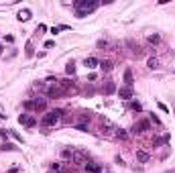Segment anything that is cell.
I'll list each match as a JSON object with an SVG mask.
<instances>
[{
  "mask_svg": "<svg viewBox=\"0 0 175 173\" xmlns=\"http://www.w3.org/2000/svg\"><path fill=\"white\" fill-rule=\"evenodd\" d=\"M61 157L63 159H71L73 157V149H63V151H61Z\"/></svg>",
  "mask_w": 175,
  "mask_h": 173,
  "instance_id": "44dd1931",
  "label": "cell"
},
{
  "mask_svg": "<svg viewBox=\"0 0 175 173\" xmlns=\"http://www.w3.org/2000/svg\"><path fill=\"white\" fill-rule=\"evenodd\" d=\"M24 110H31V112H43L47 108V100L45 98H33V100H24L23 102Z\"/></svg>",
  "mask_w": 175,
  "mask_h": 173,
  "instance_id": "7a4b0ae2",
  "label": "cell"
},
{
  "mask_svg": "<svg viewBox=\"0 0 175 173\" xmlns=\"http://www.w3.org/2000/svg\"><path fill=\"white\" fill-rule=\"evenodd\" d=\"M4 41H6V43H12V41H15V37H12V35H6Z\"/></svg>",
  "mask_w": 175,
  "mask_h": 173,
  "instance_id": "f546056e",
  "label": "cell"
},
{
  "mask_svg": "<svg viewBox=\"0 0 175 173\" xmlns=\"http://www.w3.org/2000/svg\"><path fill=\"white\" fill-rule=\"evenodd\" d=\"M31 16H33V12H31L29 8H23L19 15H16V19H19L20 23H27V20H31Z\"/></svg>",
  "mask_w": 175,
  "mask_h": 173,
  "instance_id": "9c48e42d",
  "label": "cell"
},
{
  "mask_svg": "<svg viewBox=\"0 0 175 173\" xmlns=\"http://www.w3.org/2000/svg\"><path fill=\"white\" fill-rule=\"evenodd\" d=\"M149 159H151V155L147 153V151H143V149H139V151H136V161H139V163H147Z\"/></svg>",
  "mask_w": 175,
  "mask_h": 173,
  "instance_id": "8fae6325",
  "label": "cell"
},
{
  "mask_svg": "<svg viewBox=\"0 0 175 173\" xmlns=\"http://www.w3.org/2000/svg\"><path fill=\"white\" fill-rule=\"evenodd\" d=\"M114 90H116V84H114V82H106V84L102 86V92H104V96H110L112 92H114Z\"/></svg>",
  "mask_w": 175,
  "mask_h": 173,
  "instance_id": "4fadbf2b",
  "label": "cell"
},
{
  "mask_svg": "<svg viewBox=\"0 0 175 173\" xmlns=\"http://www.w3.org/2000/svg\"><path fill=\"white\" fill-rule=\"evenodd\" d=\"M65 71H67L69 75H73V74H75V63H73V61H69L67 67H65Z\"/></svg>",
  "mask_w": 175,
  "mask_h": 173,
  "instance_id": "603a6c76",
  "label": "cell"
},
{
  "mask_svg": "<svg viewBox=\"0 0 175 173\" xmlns=\"http://www.w3.org/2000/svg\"><path fill=\"white\" fill-rule=\"evenodd\" d=\"M86 94H88V96H92V94H94V88H92V86H90V88H86Z\"/></svg>",
  "mask_w": 175,
  "mask_h": 173,
  "instance_id": "4dcf8cb0",
  "label": "cell"
},
{
  "mask_svg": "<svg viewBox=\"0 0 175 173\" xmlns=\"http://www.w3.org/2000/svg\"><path fill=\"white\" fill-rule=\"evenodd\" d=\"M83 167H86L88 173H102V167H100L98 163H94V161H86V165H83Z\"/></svg>",
  "mask_w": 175,
  "mask_h": 173,
  "instance_id": "ba28073f",
  "label": "cell"
},
{
  "mask_svg": "<svg viewBox=\"0 0 175 173\" xmlns=\"http://www.w3.org/2000/svg\"><path fill=\"white\" fill-rule=\"evenodd\" d=\"M24 55H27V57H33V55H35V51H33V43H31V41H27V47H24Z\"/></svg>",
  "mask_w": 175,
  "mask_h": 173,
  "instance_id": "ac0fdd59",
  "label": "cell"
},
{
  "mask_svg": "<svg viewBox=\"0 0 175 173\" xmlns=\"http://www.w3.org/2000/svg\"><path fill=\"white\" fill-rule=\"evenodd\" d=\"M157 106H159V110H161V112H169V106H167V104H163V102H157Z\"/></svg>",
  "mask_w": 175,
  "mask_h": 173,
  "instance_id": "484cf974",
  "label": "cell"
},
{
  "mask_svg": "<svg viewBox=\"0 0 175 173\" xmlns=\"http://www.w3.org/2000/svg\"><path fill=\"white\" fill-rule=\"evenodd\" d=\"M61 116H63V110H49V112H45L43 118H41V124L43 126H53L55 122L61 120Z\"/></svg>",
  "mask_w": 175,
  "mask_h": 173,
  "instance_id": "3957f363",
  "label": "cell"
},
{
  "mask_svg": "<svg viewBox=\"0 0 175 173\" xmlns=\"http://www.w3.org/2000/svg\"><path fill=\"white\" fill-rule=\"evenodd\" d=\"M147 67L149 69H159V59H157V57H149V59H147Z\"/></svg>",
  "mask_w": 175,
  "mask_h": 173,
  "instance_id": "2e32d148",
  "label": "cell"
},
{
  "mask_svg": "<svg viewBox=\"0 0 175 173\" xmlns=\"http://www.w3.org/2000/svg\"><path fill=\"white\" fill-rule=\"evenodd\" d=\"M51 171H53V173H65L61 163H51Z\"/></svg>",
  "mask_w": 175,
  "mask_h": 173,
  "instance_id": "d6986e66",
  "label": "cell"
},
{
  "mask_svg": "<svg viewBox=\"0 0 175 173\" xmlns=\"http://www.w3.org/2000/svg\"><path fill=\"white\" fill-rule=\"evenodd\" d=\"M118 96H120L122 100H132V96H134V90L128 88V86H122V88H118Z\"/></svg>",
  "mask_w": 175,
  "mask_h": 173,
  "instance_id": "52a82bcc",
  "label": "cell"
},
{
  "mask_svg": "<svg viewBox=\"0 0 175 173\" xmlns=\"http://www.w3.org/2000/svg\"><path fill=\"white\" fill-rule=\"evenodd\" d=\"M167 173H175V169H171V171H167Z\"/></svg>",
  "mask_w": 175,
  "mask_h": 173,
  "instance_id": "1f68e13d",
  "label": "cell"
},
{
  "mask_svg": "<svg viewBox=\"0 0 175 173\" xmlns=\"http://www.w3.org/2000/svg\"><path fill=\"white\" fill-rule=\"evenodd\" d=\"M98 6H100V2H96V0H78V2L73 4V8H75L78 19H83V16H88L90 12H94Z\"/></svg>",
  "mask_w": 175,
  "mask_h": 173,
  "instance_id": "6da1fadb",
  "label": "cell"
},
{
  "mask_svg": "<svg viewBox=\"0 0 175 173\" xmlns=\"http://www.w3.org/2000/svg\"><path fill=\"white\" fill-rule=\"evenodd\" d=\"M45 31H47V27H45V25H39V27H37V33H45Z\"/></svg>",
  "mask_w": 175,
  "mask_h": 173,
  "instance_id": "f1b7e54d",
  "label": "cell"
},
{
  "mask_svg": "<svg viewBox=\"0 0 175 173\" xmlns=\"http://www.w3.org/2000/svg\"><path fill=\"white\" fill-rule=\"evenodd\" d=\"M149 120H151L153 124H157V126H161V118L157 116V114H151V116H149Z\"/></svg>",
  "mask_w": 175,
  "mask_h": 173,
  "instance_id": "cb8c5ba5",
  "label": "cell"
},
{
  "mask_svg": "<svg viewBox=\"0 0 175 173\" xmlns=\"http://www.w3.org/2000/svg\"><path fill=\"white\" fill-rule=\"evenodd\" d=\"M149 129H151V120H149V118H139L134 124H132L130 133L132 134H143V133H147Z\"/></svg>",
  "mask_w": 175,
  "mask_h": 173,
  "instance_id": "277c9868",
  "label": "cell"
},
{
  "mask_svg": "<svg viewBox=\"0 0 175 173\" xmlns=\"http://www.w3.org/2000/svg\"><path fill=\"white\" fill-rule=\"evenodd\" d=\"M59 31H63V29H61V25H59V27H51V35H57Z\"/></svg>",
  "mask_w": 175,
  "mask_h": 173,
  "instance_id": "4316f807",
  "label": "cell"
},
{
  "mask_svg": "<svg viewBox=\"0 0 175 173\" xmlns=\"http://www.w3.org/2000/svg\"><path fill=\"white\" fill-rule=\"evenodd\" d=\"M147 41H149L151 45H157L161 41V37H159V35H149V39H147Z\"/></svg>",
  "mask_w": 175,
  "mask_h": 173,
  "instance_id": "7402d4cb",
  "label": "cell"
},
{
  "mask_svg": "<svg viewBox=\"0 0 175 173\" xmlns=\"http://www.w3.org/2000/svg\"><path fill=\"white\" fill-rule=\"evenodd\" d=\"M124 86H128V88H132V86H134V78H132V69H126V71H124Z\"/></svg>",
  "mask_w": 175,
  "mask_h": 173,
  "instance_id": "7c38bea8",
  "label": "cell"
},
{
  "mask_svg": "<svg viewBox=\"0 0 175 173\" xmlns=\"http://www.w3.org/2000/svg\"><path fill=\"white\" fill-rule=\"evenodd\" d=\"M114 130H116V133H114V137H116V138H120V141H126V138H128V133L124 129H114Z\"/></svg>",
  "mask_w": 175,
  "mask_h": 173,
  "instance_id": "e0dca14e",
  "label": "cell"
},
{
  "mask_svg": "<svg viewBox=\"0 0 175 173\" xmlns=\"http://www.w3.org/2000/svg\"><path fill=\"white\" fill-rule=\"evenodd\" d=\"M75 129H78V130H83V133H86V130H88V124H75Z\"/></svg>",
  "mask_w": 175,
  "mask_h": 173,
  "instance_id": "83f0119b",
  "label": "cell"
},
{
  "mask_svg": "<svg viewBox=\"0 0 175 173\" xmlns=\"http://www.w3.org/2000/svg\"><path fill=\"white\" fill-rule=\"evenodd\" d=\"M0 151H16V147L12 143H4V145H0Z\"/></svg>",
  "mask_w": 175,
  "mask_h": 173,
  "instance_id": "ffe728a7",
  "label": "cell"
},
{
  "mask_svg": "<svg viewBox=\"0 0 175 173\" xmlns=\"http://www.w3.org/2000/svg\"><path fill=\"white\" fill-rule=\"evenodd\" d=\"M128 110L141 112V110H143V106H141V102H139V100H130V102H128Z\"/></svg>",
  "mask_w": 175,
  "mask_h": 173,
  "instance_id": "9a60e30c",
  "label": "cell"
},
{
  "mask_svg": "<svg viewBox=\"0 0 175 173\" xmlns=\"http://www.w3.org/2000/svg\"><path fill=\"white\" fill-rule=\"evenodd\" d=\"M83 65H86L88 69H96L98 65H100V61H98L96 57H86V61H83Z\"/></svg>",
  "mask_w": 175,
  "mask_h": 173,
  "instance_id": "5bb4252c",
  "label": "cell"
},
{
  "mask_svg": "<svg viewBox=\"0 0 175 173\" xmlns=\"http://www.w3.org/2000/svg\"><path fill=\"white\" fill-rule=\"evenodd\" d=\"M98 67L102 69L104 74H110L112 69H114V63H112L110 59H104V61H100V65H98Z\"/></svg>",
  "mask_w": 175,
  "mask_h": 173,
  "instance_id": "30bf717a",
  "label": "cell"
},
{
  "mask_svg": "<svg viewBox=\"0 0 175 173\" xmlns=\"http://www.w3.org/2000/svg\"><path fill=\"white\" fill-rule=\"evenodd\" d=\"M8 133H10V137L15 138V141H19V143H23V137H20L19 133H15V130H8Z\"/></svg>",
  "mask_w": 175,
  "mask_h": 173,
  "instance_id": "d4e9b609",
  "label": "cell"
},
{
  "mask_svg": "<svg viewBox=\"0 0 175 173\" xmlns=\"http://www.w3.org/2000/svg\"><path fill=\"white\" fill-rule=\"evenodd\" d=\"M71 161H73V163H78V165H86V161H88V153H86V151H73Z\"/></svg>",
  "mask_w": 175,
  "mask_h": 173,
  "instance_id": "8992f818",
  "label": "cell"
},
{
  "mask_svg": "<svg viewBox=\"0 0 175 173\" xmlns=\"http://www.w3.org/2000/svg\"><path fill=\"white\" fill-rule=\"evenodd\" d=\"M19 122L23 124V126H29V129L37 126V118H35V116H31V114H20V116H19Z\"/></svg>",
  "mask_w": 175,
  "mask_h": 173,
  "instance_id": "5b68a950",
  "label": "cell"
}]
</instances>
